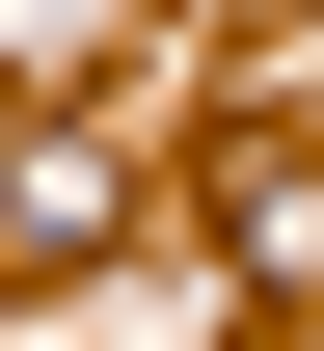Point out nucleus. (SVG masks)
Wrapping results in <instances>:
<instances>
[{
	"instance_id": "nucleus-1",
	"label": "nucleus",
	"mask_w": 324,
	"mask_h": 351,
	"mask_svg": "<svg viewBox=\"0 0 324 351\" xmlns=\"http://www.w3.org/2000/svg\"><path fill=\"white\" fill-rule=\"evenodd\" d=\"M216 243L271 270V298H297V270H324V162H297V135H216Z\"/></svg>"
},
{
	"instance_id": "nucleus-2",
	"label": "nucleus",
	"mask_w": 324,
	"mask_h": 351,
	"mask_svg": "<svg viewBox=\"0 0 324 351\" xmlns=\"http://www.w3.org/2000/svg\"><path fill=\"white\" fill-rule=\"evenodd\" d=\"M82 243H108V162L27 135V162H0V270H82Z\"/></svg>"
}]
</instances>
